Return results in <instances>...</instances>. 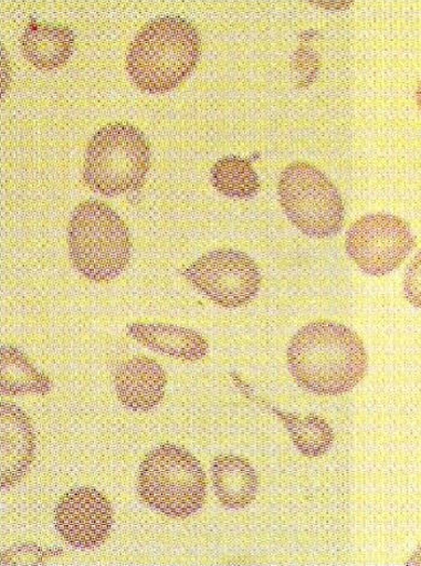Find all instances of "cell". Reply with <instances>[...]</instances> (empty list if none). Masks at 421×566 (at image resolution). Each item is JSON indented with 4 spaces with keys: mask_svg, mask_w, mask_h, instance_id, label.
Returning a JSON list of instances; mask_svg holds the SVG:
<instances>
[{
    "mask_svg": "<svg viewBox=\"0 0 421 566\" xmlns=\"http://www.w3.org/2000/svg\"><path fill=\"white\" fill-rule=\"evenodd\" d=\"M417 99H418V105L420 107V111H421V84L418 88V92H417Z\"/></svg>",
    "mask_w": 421,
    "mask_h": 566,
    "instance_id": "ffe728a7",
    "label": "cell"
},
{
    "mask_svg": "<svg viewBox=\"0 0 421 566\" xmlns=\"http://www.w3.org/2000/svg\"><path fill=\"white\" fill-rule=\"evenodd\" d=\"M273 410L290 431L294 447L305 457L317 458L327 453L336 440L334 429L317 415L298 417Z\"/></svg>",
    "mask_w": 421,
    "mask_h": 566,
    "instance_id": "2e32d148",
    "label": "cell"
},
{
    "mask_svg": "<svg viewBox=\"0 0 421 566\" xmlns=\"http://www.w3.org/2000/svg\"><path fill=\"white\" fill-rule=\"evenodd\" d=\"M414 247L409 224L397 216H365L349 228L346 249L366 274L383 276L406 260Z\"/></svg>",
    "mask_w": 421,
    "mask_h": 566,
    "instance_id": "ba28073f",
    "label": "cell"
},
{
    "mask_svg": "<svg viewBox=\"0 0 421 566\" xmlns=\"http://www.w3.org/2000/svg\"><path fill=\"white\" fill-rule=\"evenodd\" d=\"M75 35L65 25L31 21L21 38L23 56L36 70L51 72L71 60Z\"/></svg>",
    "mask_w": 421,
    "mask_h": 566,
    "instance_id": "7c38bea8",
    "label": "cell"
},
{
    "mask_svg": "<svg viewBox=\"0 0 421 566\" xmlns=\"http://www.w3.org/2000/svg\"><path fill=\"white\" fill-rule=\"evenodd\" d=\"M211 181L225 197L246 199L260 191L261 182L249 159L224 157L211 169Z\"/></svg>",
    "mask_w": 421,
    "mask_h": 566,
    "instance_id": "e0dca14e",
    "label": "cell"
},
{
    "mask_svg": "<svg viewBox=\"0 0 421 566\" xmlns=\"http://www.w3.org/2000/svg\"><path fill=\"white\" fill-rule=\"evenodd\" d=\"M278 196L285 214L304 234L328 238L341 231L344 200L336 186L316 167L296 164L285 169Z\"/></svg>",
    "mask_w": 421,
    "mask_h": 566,
    "instance_id": "8992f818",
    "label": "cell"
},
{
    "mask_svg": "<svg viewBox=\"0 0 421 566\" xmlns=\"http://www.w3.org/2000/svg\"><path fill=\"white\" fill-rule=\"evenodd\" d=\"M54 523L67 545L92 549L103 545L110 535L114 510L98 490L77 488L62 496L54 510Z\"/></svg>",
    "mask_w": 421,
    "mask_h": 566,
    "instance_id": "9c48e42d",
    "label": "cell"
},
{
    "mask_svg": "<svg viewBox=\"0 0 421 566\" xmlns=\"http://www.w3.org/2000/svg\"><path fill=\"white\" fill-rule=\"evenodd\" d=\"M133 339L151 348L152 352L172 358L196 361L206 358L209 343L198 332L165 325V323H133L128 327Z\"/></svg>",
    "mask_w": 421,
    "mask_h": 566,
    "instance_id": "4fadbf2b",
    "label": "cell"
},
{
    "mask_svg": "<svg viewBox=\"0 0 421 566\" xmlns=\"http://www.w3.org/2000/svg\"><path fill=\"white\" fill-rule=\"evenodd\" d=\"M407 565H421V545L414 552L412 558L406 563Z\"/></svg>",
    "mask_w": 421,
    "mask_h": 566,
    "instance_id": "d6986e66",
    "label": "cell"
},
{
    "mask_svg": "<svg viewBox=\"0 0 421 566\" xmlns=\"http://www.w3.org/2000/svg\"><path fill=\"white\" fill-rule=\"evenodd\" d=\"M151 166V148L139 129L110 125L94 134L86 153L84 180L106 197L140 190Z\"/></svg>",
    "mask_w": 421,
    "mask_h": 566,
    "instance_id": "5b68a950",
    "label": "cell"
},
{
    "mask_svg": "<svg viewBox=\"0 0 421 566\" xmlns=\"http://www.w3.org/2000/svg\"><path fill=\"white\" fill-rule=\"evenodd\" d=\"M67 244L76 271L94 282L116 279L131 259L126 223L114 209L97 200L75 209L67 228Z\"/></svg>",
    "mask_w": 421,
    "mask_h": 566,
    "instance_id": "3957f363",
    "label": "cell"
},
{
    "mask_svg": "<svg viewBox=\"0 0 421 566\" xmlns=\"http://www.w3.org/2000/svg\"><path fill=\"white\" fill-rule=\"evenodd\" d=\"M287 357L297 385L318 396L350 392L368 370V355L359 335L331 321L314 322L298 331Z\"/></svg>",
    "mask_w": 421,
    "mask_h": 566,
    "instance_id": "6da1fadb",
    "label": "cell"
},
{
    "mask_svg": "<svg viewBox=\"0 0 421 566\" xmlns=\"http://www.w3.org/2000/svg\"><path fill=\"white\" fill-rule=\"evenodd\" d=\"M201 39L196 27L180 17L148 23L135 38L127 71L141 91L165 93L180 86L200 59Z\"/></svg>",
    "mask_w": 421,
    "mask_h": 566,
    "instance_id": "7a4b0ae2",
    "label": "cell"
},
{
    "mask_svg": "<svg viewBox=\"0 0 421 566\" xmlns=\"http://www.w3.org/2000/svg\"><path fill=\"white\" fill-rule=\"evenodd\" d=\"M186 279L210 301L225 308L251 303L261 290L260 268L249 254L220 250L202 255L186 269Z\"/></svg>",
    "mask_w": 421,
    "mask_h": 566,
    "instance_id": "52a82bcc",
    "label": "cell"
},
{
    "mask_svg": "<svg viewBox=\"0 0 421 566\" xmlns=\"http://www.w3.org/2000/svg\"><path fill=\"white\" fill-rule=\"evenodd\" d=\"M138 492L141 501L161 515L188 518L206 504L208 479L197 457L166 443L145 457Z\"/></svg>",
    "mask_w": 421,
    "mask_h": 566,
    "instance_id": "277c9868",
    "label": "cell"
},
{
    "mask_svg": "<svg viewBox=\"0 0 421 566\" xmlns=\"http://www.w3.org/2000/svg\"><path fill=\"white\" fill-rule=\"evenodd\" d=\"M49 377L36 370L20 349L2 346V392L8 396L48 395Z\"/></svg>",
    "mask_w": 421,
    "mask_h": 566,
    "instance_id": "9a60e30c",
    "label": "cell"
},
{
    "mask_svg": "<svg viewBox=\"0 0 421 566\" xmlns=\"http://www.w3.org/2000/svg\"><path fill=\"white\" fill-rule=\"evenodd\" d=\"M213 489L220 503L228 509L250 506L260 489V478L246 458L219 455L212 463Z\"/></svg>",
    "mask_w": 421,
    "mask_h": 566,
    "instance_id": "5bb4252c",
    "label": "cell"
},
{
    "mask_svg": "<svg viewBox=\"0 0 421 566\" xmlns=\"http://www.w3.org/2000/svg\"><path fill=\"white\" fill-rule=\"evenodd\" d=\"M165 369L154 359L137 357L122 363L116 370V394L124 407L133 411H151L166 396Z\"/></svg>",
    "mask_w": 421,
    "mask_h": 566,
    "instance_id": "8fae6325",
    "label": "cell"
},
{
    "mask_svg": "<svg viewBox=\"0 0 421 566\" xmlns=\"http://www.w3.org/2000/svg\"><path fill=\"white\" fill-rule=\"evenodd\" d=\"M403 289L406 300L421 308V251L407 269Z\"/></svg>",
    "mask_w": 421,
    "mask_h": 566,
    "instance_id": "ac0fdd59",
    "label": "cell"
},
{
    "mask_svg": "<svg viewBox=\"0 0 421 566\" xmlns=\"http://www.w3.org/2000/svg\"><path fill=\"white\" fill-rule=\"evenodd\" d=\"M2 488L17 486L34 461L36 437L29 416L15 403L2 402Z\"/></svg>",
    "mask_w": 421,
    "mask_h": 566,
    "instance_id": "30bf717a",
    "label": "cell"
}]
</instances>
